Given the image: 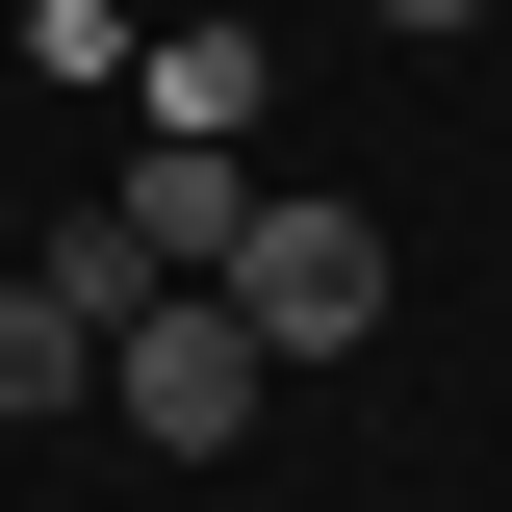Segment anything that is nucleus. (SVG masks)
<instances>
[{"label":"nucleus","instance_id":"nucleus-1","mask_svg":"<svg viewBox=\"0 0 512 512\" xmlns=\"http://www.w3.org/2000/svg\"><path fill=\"white\" fill-rule=\"evenodd\" d=\"M205 308H231L256 359H359V333H384V231H359V205H256V231L205 256Z\"/></svg>","mask_w":512,"mask_h":512},{"label":"nucleus","instance_id":"nucleus-2","mask_svg":"<svg viewBox=\"0 0 512 512\" xmlns=\"http://www.w3.org/2000/svg\"><path fill=\"white\" fill-rule=\"evenodd\" d=\"M256 384H282V359H256L205 282H154V308L103 333V410H128V461H231V436H256Z\"/></svg>","mask_w":512,"mask_h":512},{"label":"nucleus","instance_id":"nucleus-3","mask_svg":"<svg viewBox=\"0 0 512 512\" xmlns=\"http://www.w3.org/2000/svg\"><path fill=\"white\" fill-rule=\"evenodd\" d=\"M128 256H154V282H205V256L256 231V154H205V128H154V154H128V205H103Z\"/></svg>","mask_w":512,"mask_h":512},{"label":"nucleus","instance_id":"nucleus-4","mask_svg":"<svg viewBox=\"0 0 512 512\" xmlns=\"http://www.w3.org/2000/svg\"><path fill=\"white\" fill-rule=\"evenodd\" d=\"M77 384H103V308L52 256H0V410H77Z\"/></svg>","mask_w":512,"mask_h":512},{"label":"nucleus","instance_id":"nucleus-5","mask_svg":"<svg viewBox=\"0 0 512 512\" xmlns=\"http://www.w3.org/2000/svg\"><path fill=\"white\" fill-rule=\"evenodd\" d=\"M256 77H282L256 26H180V52H154V128H205V154H256Z\"/></svg>","mask_w":512,"mask_h":512},{"label":"nucleus","instance_id":"nucleus-6","mask_svg":"<svg viewBox=\"0 0 512 512\" xmlns=\"http://www.w3.org/2000/svg\"><path fill=\"white\" fill-rule=\"evenodd\" d=\"M359 26H487V0H359Z\"/></svg>","mask_w":512,"mask_h":512},{"label":"nucleus","instance_id":"nucleus-7","mask_svg":"<svg viewBox=\"0 0 512 512\" xmlns=\"http://www.w3.org/2000/svg\"><path fill=\"white\" fill-rule=\"evenodd\" d=\"M0 256H26V205H0Z\"/></svg>","mask_w":512,"mask_h":512}]
</instances>
